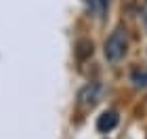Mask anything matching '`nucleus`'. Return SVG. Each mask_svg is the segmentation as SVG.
<instances>
[{
	"label": "nucleus",
	"instance_id": "obj_3",
	"mask_svg": "<svg viewBox=\"0 0 147 139\" xmlns=\"http://www.w3.org/2000/svg\"><path fill=\"white\" fill-rule=\"evenodd\" d=\"M118 120H120V116L116 110H105L97 118V131L99 133H109V131H113L118 127Z\"/></svg>",
	"mask_w": 147,
	"mask_h": 139
},
{
	"label": "nucleus",
	"instance_id": "obj_1",
	"mask_svg": "<svg viewBox=\"0 0 147 139\" xmlns=\"http://www.w3.org/2000/svg\"><path fill=\"white\" fill-rule=\"evenodd\" d=\"M126 49H128V36H126L124 28H116L107 36V40L103 44V55L109 63H118L120 59L126 55Z\"/></svg>",
	"mask_w": 147,
	"mask_h": 139
},
{
	"label": "nucleus",
	"instance_id": "obj_4",
	"mask_svg": "<svg viewBox=\"0 0 147 139\" xmlns=\"http://www.w3.org/2000/svg\"><path fill=\"white\" fill-rule=\"evenodd\" d=\"M76 55H78V59H84L86 55H92V42L90 40H80Z\"/></svg>",
	"mask_w": 147,
	"mask_h": 139
},
{
	"label": "nucleus",
	"instance_id": "obj_6",
	"mask_svg": "<svg viewBox=\"0 0 147 139\" xmlns=\"http://www.w3.org/2000/svg\"><path fill=\"white\" fill-rule=\"evenodd\" d=\"M137 9H139V17H141V21L145 23V28H147V0H139Z\"/></svg>",
	"mask_w": 147,
	"mask_h": 139
},
{
	"label": "nucleus",
	"instance_id": "obj_2",
	"mask_svg": "<svg viewBox=\"0 0 147 139\" xmlns=\"http://www.w3.org/2000/svg\"><path fill=\"white\" fill-rule=\"evenodd\" d=\"M99 99H101V84H99V82H88V84H84V87L80 89V93H78V105H80L82 110L92 108Z\"/></svg>",
	"mask_w": 147,
	"mask_h": 139
},
{
	"label": "nucleus",
	"instance_id": "obj_5",
	"mask_svg": "<svg viewBox=\"0 0 147 139\" xmlns=\"http://www.w3.org/2000/svg\"><path fill=\"white\" fill-rule=\"evenodd\" d=\"M130 80L135 82V87H147V70H137V72H132Z\"/></svg>",
	"mask_w": 147,
	"mask_h": 139
}]
</instances>
